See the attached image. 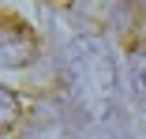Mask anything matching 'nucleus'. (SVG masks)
I'll return each mask as SVG.
<instances>
[{
	"label": "nucleus",
	"instance_id": "obj_2",
	"mask_svg": "<svg viewBox=\"0 0 146 139\" xmlns=\"http://www.w3.org/2000/svg\"><path fill=\"white\" fill-rule=\"evenodd\" d=\"M34 34L26 30V23L11 19V15H0V68H23L34 60Z\"/></svg>",
	"mask_w": 146,
	"mask_h": 139
},
{
	"label": "nucleus",
	"instance_id": "obj_5",
	"mask_svg": "<svg viewBox=\"0 0 146 139\" xmlns=\"http://www.w3.org/2000/svg\"><path fill=\"white\" fill-rule=\"evenodd\" d=\"M26 139H71L64 124H56V120H38L30 132H26Z\"/></svg>",
	"mask_w": 146,
	"mask_h": 139
},
{
	"label": "nucleus",
	"instance_id": "obj_4",
	"mask_svg": "<svg viewBox=\"0 0 146 139\" xmlns=\"http://www.w3.org/2000/svg\"><path fill=\"white\" fill-rule=\"evenodd\" d=\"M19 117H23L19 98H15L8 87H0V135H4V132H11V128L19 124Z\"/></svg>",
	"mask_w": 146,
	"mask_h": 139
},
{
	"label": "nucleus",
	"instance_id": "obj_1",
	"mask_svg": "<svg viewBox=\"0 0 146 139\" xmlns=\"http://www.w3.org/2000/svg\"><path fill=\"white\" fill-rule=\"evenodd\" d=\"M64 79L90 117H105L116 102V68L109 49L94 38H75L64 49Z\"/></svg>",
	"mask_w": 146,
	"mask_h": 139
},
{
	"label": "nucleus",
	"instance_id": "obj_3",
	"mask_svg": "<svg viewBox=\"0 0 146 139\" xmlns=\"http://www.w3.org/2000/svg\"><path fill=\"white\" fill-rule=\"evenodd\" d=\"M127 72H131L135 98L146 105V45H135V49H131V57H127Z\"/></svg>",
	"mask_w": 146,
	"mask_h": 139
}]
</instances>
